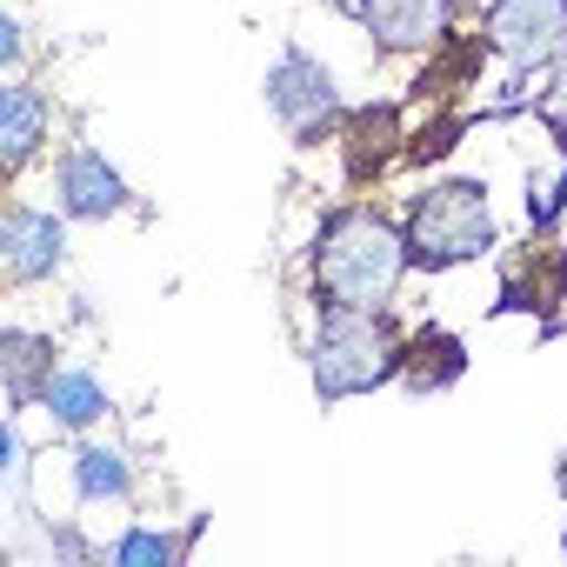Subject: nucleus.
<instances>
[{"label": "nucleus", "instance_id": "f257e3e1", "mask_svg": "<svg viewBox=\"0 0 567 567\" xmlns=\"http://www.w3.org/2000/svg\"><path fill=\"white\" fill-rule=\"evenodd\" d=\"M408 234L374 207H334L315 234V301L321 308H388L408 280Z\"/></svg>", "mask_w": 567, "mask_h": 567}, {"label": "nucleus", "instance_id": "f03ea898", "mask_svg": "<svg viewBox=\"0 0 567 567\" xmlns=\"http://www.w3.org/2000/svg\"><path fill=\"white\" fill-rule=\"evenodd\" d=\"M401 354H408V334L388 308H321V328H315V348H308L315 394L328 408L354 401V394H374V388L401 381Z\"/></svg>", "mask_w": 567, "mask_h": 567}, {"label": "nucleus", "instance_id": "7ed1b4c3", "mask_svg": "<svg viewBox=\"0 0 567 567\" xmlns=\"http://www.w3.org/2000/svg\"><path fill=\"white\" fill-rule=\"evenodd\" d=\"M401 234H408V260L421 274H447L461 260L494 254L487 181H434V187H421L408 200V214H401Z\"/></svg>", "mask_w": 567, "mask_h": 567}, {"label": "nucleus", "instance_id": "20e7f679", "mask_svg": "<svg viewBox=\"0 0 567 567\" xmlns=\"http://www.w3.org/2000/svg\"><path fill=\"white\" fill-rule=\"evenodd\" d=\"M267 107H274V121L288 127L301 147H315L341 121V87H334L328 61H315L308 48H288L267 68Z\"/></svg>", "mask_w": 567, "mask_h": 567}, {"label": "nucleus", "instance_id": "39448f33", "mask_svg": "<svg viewBox=\"0 0 567 567\" xmlns=\"http://www.w3.org/2000/svg\"><path fill=\"white\" fill-rule=\"evenodd\" d=\"M481 34L520 74L554 68V61H567V0H487Z\"/></svg>", "mask_w": 567, "mask_h": 567}, {"label": "nucleus", "instance_id": "423d86ee", "mask_svg": "<svg viewBox=\"0 0 567 567\" xmlns=\"http://www.w3.org/2000/svg\"><path fill=\"white\" fill-rule=\"evenodd\" d=\"M354 21L374 41V54H434L454 34V0H354Z\"/></svg>", "mask_w": 567, "mask_h": 567}, {"label": "nucleus", "instance_id": "0eeeda50", "mask_svg": "<svg viewBox=\"0 0 567 567\" xmlns=\"http://www.w3.org/2000/svg\"><path fill=\"white\" fill-rule=\"evenodd\" d=\"M61 260H68V214L14 200L8 220H0V267H8V280L28 288V280L61 274Z\"/></svg>", "mask_w": 567, "mask_h": 567}, {"label": "nucleus", "instance_id": "6e6552de", "mask_svg": "<svg viewBox=\"0 0 567 567\" xmlns=\"http://www.w3.org/2000/svg\"><path fill=\"white\" fill-rule=\"evenodd\" d=\"M127 200L134 194L101 147H68L54 161V207L68 220H114V214H127Z\"/></svg>", "mask_w": 567, "mask_h": 567}, {"label": "nucleus", "instance_id": "1a4fd4ad", "mask_svg": "<svg viewBox=\"0 0 567 567\" xmlns=\"http://www.w3.org/2000/svg\"><path fill=\"white\" fill-rule=\"evenodd\" d=\"M341 154H348V181L368 187L388 174V161H408V127H401V107L394 101H368L348 114V134H341Z\"/></svg>", "mask_w": 567, "mask_h": 567}, {"label": "nucleus", "instance_id": "9d476101", "mask_svg": "<svg viewBox=\"0 0 567 567\" xmlns=\"http://www.w3.org/2000/svg\"><path fill=\"white\" fill-rule=\"evenodd\" d=\"M554 301H567V247L560 240H540V247H520L507 267H501V315H514V308H554Z\"/></svg>", "mask_w": 567, "mask_h": 567}, {"label": "nucleus", "instance_id": "9b49d317", "mask_svg": "<svg viewBox=\"0 0 567 567\" xmlns=\"http://www.w3.org/2000/svg\"><path fill=\"white\" fill-rule=\"evenodd\" d=\"M48 134H54V101L34 87V81H8L0 87V154H8V167L21 174L41 147H48Z\"/></svg>", "mask_w": 567, "mask_h": 567}, {"label": "nucleus", "instance_id": "f8f14e48", "mask_svg": "<svg viewBox=\"0 0 567 567\" xmlns=\"http://www.w3.org/2000/svg\"><path fill=\"white\" fill-rule=\"evenodd\" d=\"M34 408H41L61 434H87V427H101V414H107V388H101V374H87V368H54L48 388L34 394Z\"/></svg>", "mask_w": 567, "mask_h": 567}, {"label": "nucleus", "instance_id": "ddd939ff", "mask_svg": "<svg viewBox=\"0 0 567 567\" xmlns=\"http://www.w3.org/2000/svg\"><path fill=\"white\" fill-rule=\"evenodd\" d=\"M461 374H467V348H461V334H447V328H414V334H408L401 381H408L414 394H441V388H454Z\"/></svg>", "mask_w": 567, "mask_h": 567}, {"label": "nucleus", "instance_id": "4468645a", "mask_svg": "<svg viewBox=\"0 0 567 567\" xmlns=\"http://www.w3.org/2000/svg\"><path fill=\"white\" fill-rule=\"evenodd\" d=\"M134 494V461L114 441H81L74 447V501L81 507H121Z\"/></svg>", "mask_w": 567, "mask_h": 567}, {"label": "nucleus", "instance_id": "2eb2a0df", "mask_svg": "<svg viewBox=\"0 0 567 567\" xmlns=\"http://www.w3.org/2000/svg\"><path fill=\"white\" fill-rule=\"evenodd\" d=\"M0 368H8V394H14V408H28V401L48 388V374L61 368V361H54V334L8 328V334H0Z\"/></svg>", "mask_w": 567, "mask_h": 567}, {"label": "nucleus", "instance_id": "dca6fc26", "mask_svg": "<svg viewBox=\"0 0 567 567\" xmlns=\"http://www.w3.org/2000/svg\"><path fill=\"white\" fill-rule=\"evenodd\" d=\"M194 534H200V520H194L187 534H167V527H147V520H141V527H127L121 540H107V560H114V567H167V560H181V547H187Z\"/></svg>", "mask_w": 567, "mask_h": 567}, {"label": "nucleus", "instance_id": "f3484780", "mask_svg": "<svg viewBox=\"0 0 567 567\" xmlns=\"http://www.w3.org/2000/svg\"><path fill=\"white\" fill-rule=\"evenodd\" d=\"M534 114H540V127L560 141V154H567V61H554V68H547V87H540Z\"/></svg>", "mask_w": 567, "mask_h": 567}, {"label": "nucleus", "instance_id": "a211bd4d", "mask_svg": "<svg viewBox=\"0 0 567 567\" xmlns=\"http://www.w3.org/2000/svg\"><path fill=\"white\" fill-rule=\"evenodd\" d=\"M467 121L461 114H434V121H421L414 134H408V161H441L447 147H454V134H461Z\"/></svg>", "mask_w": 567, "mask_h": 567}, {"label": "nucleus", "instance_id": "6ab92c4d", "mask_svg": "<svg viewBox=\"0 0 567 567\" xmlns=\"http://www.w3.org/2000/svg\"><path fill=\"white\" fill-rule=\"evenodd\" d=\"M21 54H28V28L8 14V21H0V61H8V68H21Z\"/></svg>", "mask_w": 567, "mask_h": 567}]
</instances>
